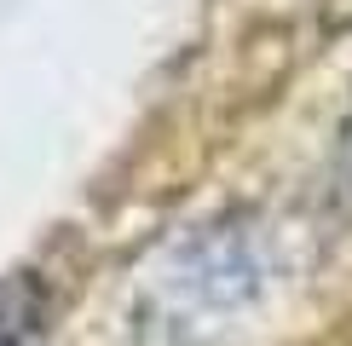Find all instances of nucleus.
I'll list each match as a JSON object with an SVG mask.
<instances>
[{"label":"nucleus","mask_w":352,"mask_h":346,"mask_svg":"<svg viewBox=\"0 0 352 346\" xmlns=\"http://www.w3.org/2000/svg\"><path fill=\"white\" fill-rule=\"evenodd\" d=\"M35 288L29 283H12V288H0V346H23L29 341V329H35Z\"/></svg>","instance_id":"nucleus-1"},{"label":"nucleus","mask_w":352,"mask_h":346,"mask_svg":"<svg viewBox=\"0 0 352 346\" xmlns=\"http://www.w3.org/2000/svg\"><path fill=\"white\" fill-rule=\"evenodd\" d=\"M341 173H346V185H352V115H346V127H341Z\"/></svg>","instance_id":"nucleus-2"}]
</instances>
